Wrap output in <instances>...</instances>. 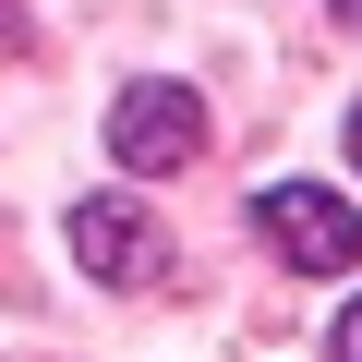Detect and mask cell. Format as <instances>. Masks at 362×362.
<instances>
[{
	"mask_svg": "<svg viewBox=\"0 0 362 362\" xmlns=\"http://www.w3.org/2000/svg\"><path fill=\"white\" fill-rule=\"evenodd\" d=\"M109 157H121L133 181L194 169V157H206V97H194V85H121V97H109Z\"/></svg>",
	"mask_w": 362,
	"mask_h": 362,
	"instance_id": "obj_1",
	"label": "cell"
},
{
	"mask_svg": "<svg viewBox=\"0 0 362 362\" xmlns=\"http://www.w3.org/2000/svg\"><path fill=\"white\" fill-rule=\"evenodd\" d=\"M254 230H266V254H278V266H302V278L362 266V218L326 194V181H266V194H254Z\"/></svg>",
	"mask_w": 362,
	"mask_h": 362,
	"instance_id": "obj_2",
	"label": "cell"
},
{
	"mask_svg": "<svg viewBox=\"0 0 362 362\" xmlns=\"http://www.w3.org/2000/svg\"><path fill=\"white\" fill-rule=\"evenodd\" d=\"M73 266H85L97 290H145V278L169 266V242H157V218H145L133 194H85V206H73Z\"/></svg>",
	"mask_w": 362,
	"mask_h": 362,
	"instance_id": "obj_3",
	"label": "cell"
},
{
	"mask_svg": "<svg viewBox=\"0 0 362 362\" xmlns=\"http://www.w3.org/2000/svg\"><path fill=\"white\" fill-rule=\"evenodd\" d=\"M326 350H338V362H362V302L338 314V338H326Z\"/></svg>",
	"mask_w": 362,
	"mask_h": 362,
	"instance_id": "obj_4",
	"label": "cell"
},
{
	"mask_svg": "<svg viewBox=\"0 0 362 362\" xmlns=\"http://www.w3.org/2000/svg\"><path fill=\"white\" fill-rule=\"evenodd\" d=\"M13 49H25V13H13V0H0V61H13Z\"/></svg>",
	"mask_w": 362,
	"mask_h": 362,
	"instance_id": "obj_5",
	"label": "cell"
},
{
	"mask_svg": "<svg viewBox=\"0 0 362 362\" xmlns=\"http://www.w3.org/2000/svg\"><path fill=\"white\" fill-rule=\"evenodd\" d=\"M350 157H362V109H350Z\"/></svg>",
	"mask_w": 362,
	"mask_h": 362,
	"instance_id": "obj_6",
	"label": "cell"
}]
</instances>
